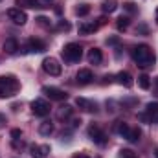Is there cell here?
Wrapping results in <instances>:
<instances>
[{"mask_svg": "<svg viewBox=\"0 0 158 158\" xmlns=\"http://www.w3.org/2000/svg\"><path fill=\"white\" fill-rule=\"evenodd\" d=\"M132 61L140 66V68H149L155 64L156 57L153 53V50L147 46V44H138L134 50H132Z\"/></svg>", "mask_w": 158, "mask_h": 158, "instance_id": "obj_1", "label": "cell"}, {"mask_svg": "<svg viewBox=\"0 0 158 158\" xmlns=\"http://www.w3.org/2000/svg\"><path fill=\"white\" fill-rule=\"evenodd\" d=\"M20 83L15 76H2L0 77V98H11L19 92Z\"/></svg>", "mask_w": 158, "mask_h": 158, "instance_id": "obj_2", "label": "cell"}, {"mask_svg": "<svg viewBox=\"0 0 158 158\" xmlns=\"http://www.w3.org/2000/svg\"><path fill=\"white\" fill-rule=\"evenodd\" d=\"M63 57L68 63H77L79 59L83 57V48L79 46L77 42H68L63 48Z\"/></svg>", "mask_w": 158, "mask_h": 158, "instance_id": "obj_3", "label": "cell"}, {"mask_svg": "<svg viewBox=\"0 0 158 158\" xmlns=\"http://www.w3.org/2000/svg\"><path fill=\"white\" fill-rule=\"evenodd\" d=\"M88 138H90L94 143H98V145H105V143L109 142L107 132H105L99 125H96V123H92V125L88 127Z\"/></svg>", "mask_w": 158, "mask_h": 158, "instance_id": "obj_4", "label": "cell"}, {"mask_svg": "<svg viewBox=\"0 0 158 158\" xmlns=\"http://www.w3.org/2000/svg\"><path fill=\"white\" fill-rule=\"evenodd\" d=\"M138 118L142 119L143 123H153V121H158V101H151L147 103L145 110L138 114Z\"/></svg>", "mask_w": 158, "mask_h": 158, "instance_id": "obj_5", "label": "cell"}, {"mask_svg": "<svg viewBox=\"0 0 158 158\" xmlns=\"http://www.w3.org/2000/svg\"><path fill=\"white\" fill-rule=\"evenodd\" d=\"M42 70H44L48 76H53V77H57V76H61V72H63V66L59 64V61H57L55 57H46V59L42 61Z\"/></svg>", "mask_w": 158, "mask_h": 158, "instance_id": "obj_6", "label": "cell"}, {"mask_svg": "<svg viewBox=\"0 0 158 158\" xmlns=\"http://www.w3.org/2000/svg\"><path fill=\"white\" fill-rule=\"evenodd\" d=\"M107 24V19L105 17H99L98 20H92V22H83L81 26H79V33H83V35H88V33H94V31H98L101 26H105Z\"/></svg>", "mask_w": 158, "mask_h": 158, "instance_id": "obj_7", "label": "cell"}, {"mask_svg": "<svg viewBox=\"0 0 158 158\" xmlns=\"http://www.w3.org/2000/svg\"><path fill=\"white\" fill-rule=\"evenodd\" d=\"M7 17H9V20H13L17 26H24V24L28 22V15H26V11L20 9V7H11V9H7Z\"/></svg>", "mask_w": 158, "mask_h": 158, "instance_id": "obj_8", "label": "cell"}, {"mask_svg": "<svg viewBox=\"0 0 158 158\" xmlns=\"http://www.w3.org/2000/svg\"><path fill=\"white\" fill-rule=\"evenodd\" d=\"M42 94H44L46 98H50L52 101H64V99L68 98V94H66L64 90L57 88V86H44V88H42Z\"/></svg>", "mask_w": 158, "mask_h": 158, "instance_id": "obj_9", "label": "cell"}, {"mask_svg": "<svg viewBox=\"0 0 158 158\" xmlns=\"http://www.w3.org/2000/svg\"><path fill=\"white\" fill-rule=\"evenodd\" d=\"M31 110H33L35 116L44 118V116L50 114V103L44 101V99H33V101H31Z\"/></svg>", "mask_w": 158, "mask_h": 158, "instance_id": "obj_10", "label": "cell"}, {"mask_svg": "<svg viewBox=\"0 0 158 158\" xmlns=\"http://www.w3.org/2000/svg\"><path fill=\"white\" fill-rule=\"evenodd\" d=\"M76 105H77L83 112H96V110H98V105H96L94 101L86 99V98H77V99H76Z\"/></svg>", "mask_w": 158, "mask_h": 158, "instance_id": "obj_11", "label": "cell"}, {"mask_svg": "<svg viewBox=\"0 0 158 158\" xmlns=\"http://www.w3.org/2000/svg\"><path fill=\"white\" fill-rule=\"evenodd\" d=\"M76 81H77L79 85H88V83H92V81H94V74H92V70H88V68H81L77 74H76Z\"/></svg>", "mask_w": 158, "mask_h": 158, "instance_id": "obj_12", "label": "cell"}, {"mask_svg": "<svg viewBox=\"0 0 158 158\" xmlns=\"http://www.w3.org/2000/svg\"><path fill=\"white\" fill-rule=\"evenodd\" d=\"M30 155L33 158H46L50 155V145H30Z\"/></svg>", "mask_w": 158, "mask_h": 158, "instance_id": "obj_13", "label": "cell"}, {"mask_svg": "<svg viewBox=\"0 0 158 158\" xmlns=\"http://www.w3.org/2000/svg\"><path fill=\"white\" fill-rule=\"evenodd\" d=\"M72 114H74V109H72L70 105H61V107L57 109L55 118L59 119V121H68V119L72 118Z\"/></svg>", "mask_w": 158, "mask_h": 158, "instance_id": "obj_14", "label": "cell"}, {"mask_svg": "<svg viewBox=\"0 0 158 158\" xmlns=\"http://www.w3.org/2000/svg\"><path fill=\"white\" fill-rule=\"evenodd\" d=\"M26 50L28 52H35V53H40V52H44L46 50V44L42 42L40 39H35V37H31V39L28 40V44H26Z\"/></svg>", "mask_w": 158, "mask_h": 158, "instance_id": "obj_15", "label": "cell"}, {"mask_svg": "<svg viewBox=\"0 0 158 158\" xmlns=\"http://www.w3.org/2000/svg\"><path fill=\"white\" fill-rule=\"evenodd\" d=\"M88 63L90 64H101L103 63V53H101L99 48H92L88 52Z\"/></svg>", "mask_w": 158, "mask_h": 158, "instance_id": "obj_16", "label": "cell"}, {"mask_svg": "<svg viewBox=\"0 0 158 158\" xmlns=\"http://www.w3.org/2000/svg\"><path fill=\"white\" fill-rule=\"evenodd\" d=\"M116 81H118L121 86H125V88H131L132 83H134V81H132V76H131L129 72H119L118 76H116Z\"/></svg>", "mask_w": 158, "mask_h": 158, "instance_id": "obj_17", "label": "cell"}, {"mask_svg": "<svg viewBox=\"0 0 158 158\" xmlns=\"http://www.w3.org/2000/svg\"><path fill=\"white\" fill-rule=\"evenodd\" d=\"M4 52L9 53V55L17 53V52H19V42H17V39H13V37L6 39V42H4Z\"/></svg>", "mask_w": 158, "mask_h": 158, "instance_id": "obj_18", "label": "cell"}, {"mask_svg": "<svg viewBox=\"0 0 158 158\" xmlns=\"http://www.w3.org/2000/svg\"><path fill=\"white\" fill-rule=\"evenodd\" d=\"M53 132V123L52 121H42L39 125V134L40 136H50Z\"/></svg>", "mask_w": 158, "mask_h": 158, "instance_id": "obj_19", "label": "cell"}, {"mask_svg": "<svg viewBox=\"0 0 158 158\" xmlns=\"http://www.w3.org/2000/svg\"><path fill=\"white\" fill-rule=\"evenodd\" d=\"M140 136H142V131L138 129V127H134V129H129V132H127V140L131 142V143H136V142H140Z\"/></svg>", "mask_w": 158, "mask_h": 158, "instance_id": "obj_20", "label": "cell"}, {"mask_svg": "<svg viewBox=\"0 0 158 158\" xmlns=\"http://www.w3.org/2000/svg\"><path fill=\"white\" fill-rule=\"evenodd\" d=\"M101 9H103V13H114L118 9V4H116V0H105Z\"/></svg>", "mask_w": 158, "mask_h": 158, "instance_id": "obj_21", "label": "cell"}, {"mask_svg": "<svg viewBox=\"0 0 158 158\" xmlns=\"http://www.w3.org/2000/svg\"><path fill=\"white\" fill-rule=\"evenodd\" d=\"M138 86L142 88V90H149L151 88V79L147 74H142L140 77H138Z\"/></svg>", "mask_w": 158, "mask_h": 158, "instance_id": "obj_22", "label": "cell"}, {"mask_svg": "<svg viewBox=\"0 0 158 158\" xmlns=\"http://www.w3.org/2000/svg\"><path fill=\"white\" fill-rule=\"evenodd\" d=\"M17 4L22 6V7H31V9H35V7H42V6L39 4V0H17Z\"/></svg>", "mask_w": 158, "mask_h": 158, "instance_id": "obj_23", "label": "cell"}, {"mask_svg": "<svg viewBox=\"0 0 158 158\" xmlns=\"http://www.w3.org/2000/svg\"><path fill=\"white\" fill-rule=\"evenodd\" d=\"M129 24H131L129 17H119L118 20H116V28H118L119 31H125V30L129 28Z\"/></svg>", "mask_w": 158, "mask_h": 158, "instance_id": "obj_24", "label": "cell"}, {"mask_svg": "<svg viewBox=\"0 0 158 158\" xmlns=\"http://www.w3.org/2000/svg\"><path fill=\"white\" fill-rule=\"evenodd\" d=\"M129 129H131V127H129V125H127L125 121H118V123H116V132H118L119 136H123V138L127 136Z\"/></svg>", "mask_w": 158, "mask_h": 158, "instance_id": "obj_25", "label": "cell"}, {"mask_svg": "<svg viewBox=\"0 0 158 158\" xmlns=\"http://www.w3.org/2000/svg\"><path fill=\"white\" fill-rule=\"evenodd\" d=\"M90 13V6L88 4H81L77 9H76V15H79V17H86Z\"/></svg>", "mask_w": 158, "mask_h": 158, "instance_id": "obj_26", "label": "cell"}, {"mask_svg": "<svg viewBox=\"0 0 158 158\" xmlns=\"http://www.w3.org/2000/svg\"><path fill=\"white\" fill-rule=\"evenodd\" d=\"M119 158H138V156H136V153L131 151V149H121V151H119Z\"/></svg>", "mask_w": 158, "mask_h": 158, "instance_id": "obj_27", "label": "cell"}, {"mask_svg": "<svg viewBox=\"0 0 158 158\" xmlns=\"http://www.w3.org/2000/svg\"><path fill=\"white\" fill-rule=\"evenodd\" d=\"M123 7H125L129 13H138V7H136V4H134V2H125V4H123Z\"/></svg>", "mask_w": 158, "mask_h": 158, "instance_id": "obj_28", "label": "cell"}, {"mask_svg": "<svg viewBox=\"0 0 158 158\" xmlns=\"http://www.w3.org/2000/svg\"><path fill=\"white\" fill-rule=\"evenodd\" d=\"M57 30H59V31H68V30H70V24H68L66 20H59Z\"/></svg>", "mask_w": 158, "mask_h": 158, "instance_id": "obj_29", "label": "cell"}, {"mask_svg": "<svg viewBox=\"0 0 158 158\" xmlns=\"http://www.w3.org/2000/svg\"><path fill=\"white\" fill-rule=\"evenodd\" d=\"M37 22H39L40 26H44V28H50V19H46V17H39Z\"/></svg>", "mask_w": 158, "mask_h": 158, "instance_id": "obj_30", "label": "cell"}, {"mask_svg": "<svg viewBox=\"0 0 158 158\" xmlns=\"http://www.w3.org/2000/svg\"><path fill=\"white\" fill-rule=\"evenodd\" d=\"M20 136H22V131L20 129H13L11 131V138L13 140H20Z\"/></svg>", "mask_w": 158, "mask_h": 158, "instance_id": "obj_31", "label": "cell"}, {"mask_svg": "<svg viewBox=\"0 0 158 158\" xmlns=\"http://www.w3.org/2000/svg\"><path fill=\"white\" fill-rule=\"evenodd\" d=\"M72 158H90V156H88V155H85V153H76Z\"/></svg>", "mask_w": 158, "mask_h": 158, "instance_id": "obj_32", "label": "cell"}, {"mask_svg": "<svg viewBox=\"0 0 158 158\" xmlns=\"http://www.w3.org/2000/svg\"><path fill=\"white\" fill-rule=\"evenodd\" d=\"M109 44H118V39H116V37H112V39H109Z\"/></svg>", "mask_w": 158, "mask_h": 158, "instance_id": "obj_33", "label": "cell"}, {"mask_svg": "<svg viewBox=\"0 0 158 158\" xmlns=\"http://www.w3.org/2000/svg\"><path fill=\"white\" fill-rule=\"evenodd\" d=\"M0 123H4V116L2 114H0Z\"/></svg>", "mask_w": 158, "mask_h": 158, "instance_id": "obj_34", "label": "cell"}, {"mask_svg": "<svg viewBox=\"0 0 158 158\" xmlns=\"http://www.w3.org/2000/svg\"><path fill=\"white\" fill-rule=\"evenodd\" d=\"M156 22H158V7H156Z\"/></svg>", "mask_w": 158, "mask_h": 158, "instance_id": "obj_35", "label": "cell"}, {"mask_svg": "<svg viewBox=\"0 0 158 158\" xmlns=\"http://www.w3.org/2000/svg\"><path fill=\"white\" fill-rule=\"evenodd\" d=\"M156 156H158V149H156Z\"/></svg>", "mask_w": 158, "mask_h": 158, "instance_id": "obj_36", "label": "cell"}, {"mask_svg": "<svg viewBox=\"0 0 158 158\" xmlns=\"http://www.w3.org/2000/svg\"><path fill=\"white\" fill-rule=\"evenodd\" d=\"M156 85H158V77H156Z\"/></svg>", "mask_w": 158, "mask_h": 158, "instance_id": "obj_37", "label": "cell"}, {"mask_svg": "<svg viewBox=\"0 0 158 158\" xmlns=\"http://www.w3.org/2000/svg\"><path fill=\"white\" fill-rule=\"evenodd\" d=\"M46 2H52V0H46Z\"/></svg>", "mask_w": 158, "mask_h": 158, "instance_id": "obj_38", "label": "cell"}]
</instances>
